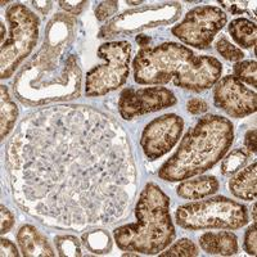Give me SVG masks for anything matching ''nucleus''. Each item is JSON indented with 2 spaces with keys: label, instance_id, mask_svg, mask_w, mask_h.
<instances>
[{
  "label": "nucleus",
  "instance_id": "423d86ee",
  "mask_svg": "<svg viewBox=\"0 0 257 257\" xmlns=\"http://www.w3.org/2000/svg\"><path fill=\"white\" fill-rule=\"evenodd\" d=\"M175 217L181 228L188 230H235L248 222V211L239 202L219 196L180 206L176 210Z\"/></svg>",
  "mask_w": 257,
  "mask_h": 257
},
{
  "label": "nucleus",
  "instance_id": "4be33fe9",
  "mask_svg": "<svg viewBox=\"0 0 257 257\" xmlns=\"http://www.w3.org/2000/svg\"><path fill=\"white\" fill-rule=\"evenodd\" d=\"M57 251L59 256H73L80 257L82 256L81 243L73 235H58L54 239Z\"/></svg>",
  "mask_w": 257,
  "mask_h": 257
},
{
  "label": "nucleus",
  "instance_id": "72a5a7b5",
  "mask_svg": "<svg viewBox=\"0 0 257 257\" xmlns=\"http://www.w3.org/2000/svg\"><path fill=\"white\" fill-rule=\"evenodd\" d=\"M148 41H151V39L149 38H146V36L143 35L137 36V43L138 44H141L142 47H146V43H148Z\"/></svg>",
  "mask_w": 257,
  "mask_h": 257
},
{
  "label": "nucleus",
  "instance_id": "6e6552de",
  "mask_svg": "<svg viewBox=\"0 0 257 257\" xmlns=\"http://www.w3.org/2000/svg\"><path fill=\"white\" fill-rule=\"evenodd\" d=\"M99 58L105 63L96 66L86 75L85 93L88 96H102L121 88L130 72L132 44L128 41H111L100 45Z\"/></svg>",
  "mask_w": 257,
  "mask_h": 257
},
{
  "label": "nucleus",
  "instance_id": "0eeeda50",
  "mask_svg": "<svg viewBox=\"0 0 257 257\" xmlns=\"http://www.w3.org/2000/svg\"><path fill=\"white\" fill-rule=\"evenodd\" d=\"M9 38L2 44L0 52V76L9 79L32 49L39 39V18L26 6L12 4L7 9Z\"/></svg>",
  "mask_w": 257,
  "mask_h": 257
},
{
  "label": "nucleus",
  "instance_id": "bb28decb",
  "mask_svg": "<svg viewBox=\"0 0 257 257\" xmlns=\"http://www.w3.org/2000/svg\"><path fill=\"white\" fill-rule=\"evenodd\" d=\"M0 216H2V221H0V233L6 234L12 229L13 224H15V215L9 208L2 205L0 207Z\"/></svg>",
  "mask_w": 257,
  "mask_h": 257
},
{
  "label": "nucleus",
  "instance_id": "5701e85b",
  "mask_svg": "<svg viewBox=\"0 0 257 257\" xmlns=\"http://www.w3.org/2000/svg\"><path fill=\"white\" fill-rule=\"evenodd\" d=\"M161 257H193L198 256V248L197 245L188 238L179 239L174 243L167 251L162 252Z\"/></svg>",
  "mask_w": 257,
  "mask_h": 257
},
{
  "label": "nucleus",
  "instance_id": "20e7f679",
  "mask_svg": "<svg viewBox=\"0 0 257 257\" xmlns=\"http://www.w3.org/2000/svg\"><path fill=\"white\" fill-rule=\"evenodd\" d=\"M233 139L234 127L228 118L217 114L202 117L185 134L178 151L161 166L158 176L176 183L201 175L226 155Z\"/></svg>",
  "mask_w": 257,
  "mask_h": 257
},
{
  "label": "nucleus",
  "instance_id": "dca6fc26",
  "mask_svg": "<svg viewBox=\"0 0 257 257\" xmlns=\"http://www.w3.org/2000/svg\"><path fill=\"white\" fill-rule=\"evenodd\" d=\"M220 184L215 176H201L193 180H184L176 188L178 196L184 199L197 201L216 193Z\"/></svg>",
  "mask_w": 257,
  "mask_h": 257
},
{
  "label": "nucleus",
  "instance_id": "473e14b6",
  "mask_svg": "<svg viewBox=\"0 0 257 257\" xmlns=\"http://www.w3.org/2000/svg\"><path fill=\"white\" fill-rule=\"evenodd\" d=\"M32 4H34V7H35L36 9H39L43 15H47L48 11H49L50 7H52V2H32Z\"/></svg>",
  "mask_w": 257,
  "mask_h": 257
},
{
  "label": "nucleus",
  "instance_id": "a878e982",
  "mask_svg": "<svg viewBox=\"0 0 257 257\" xmlns=\"http://www.w3.org/2000/svg\"><path fill=\"white\" fill-rule=\"evenodd\" d=\"M118 9V3L117 2H102L95 9V16L98 21H104L112 15L116 13Z\"/></svg>",
  "mask_w": 257,
  "mask_h": 257
},
{
  "label": "nucleus",
  "instance_id": "39448f33",
  "mask_svg": "<svg viewBox=\"0 0 257 257\" xmlns=\"http://www.w3.org/2000/svg\"><path fill=\"white\" fill-rule=\"evenodd\" d=\"M137 222L113 231L118 248L143 254H157L174 242L175 226L170 215V198L155 183L142 190L135 207Z\"/></svg>",
  "mask_w": 257,
  "mask_h": 257
},
{
  "label": "nucleus",
  "instance_id": "9d476101",
  "mask_svg": "<svg viewBox=\"0 0 257 257\" xmlns=\"http://www.w3.org/2000/svg\"><path fill=\"white\" fill-rule=\"evenodd\" d=\"M184 121L175 113H167L152 120L144 127L141 146L148 160L155 161L169 153L179 142Z\"/></svg>",
  "mask_w": 257,
  "mask_h": 257
},
{
  "label": "nucleus",
  "instance_id": "f257e3e1",
  "mask_svg": "<svg viewBox=\"0 0 257 257\" xmlns=\"http://www.w3.org/2000/svg\"><path fill=\"white\" fill-rule=\"evenodd\" d=\"M7 169L16 203L52 228L112 225L127 215L137 196L125 128L86 105L27 114L7 147Z\"/></svg>",
  "mask_w": 257,
  "mask_h": 257
},
{
  "label": "nucleus",
  "instance_id": "f3484780",
  "mask_svg": "<svg viewBox=\"0 0 257 257\" xmlns=\"http://www.w3.org/2000/svg\"><path fill=\"white\" fill-rule=\"evenodd\" d=\"M231 38L242 48H253L256 45L257 27L252 21L247 18H237L229 25Z\"/></svg>",
  "mask_w": 257,
  "mask_h": 257
},
{
  "label": "nucleus",
  "instance_id": "1a4fd4ad",
  "mask_svg": "<svg viewBox=\"0 0 257 257\" xmlns=\"http://www.w3.org/2000/svg\"><path fill=\"white\" fill-rule=\"evenodd\" d=\"M226 20L228 16L221 8L197 7L189 11L184 20L171 29V32L187 45L197 49H207L217 32L226 25Z\"/></svg>",
  "mask_w": 257,
  "mask_h": 257
},
{
  "label": "nucleus",
  "instance_id": "b1692460",
  "mask_svg": "<svg viewBox=\"0 0 257 257\" xmlns=\"http://www.w3.org/2000/svg\"><path fill=\"white\" fill-rule=\"evenodd\" d=\"M215 47H216L217 52H219L225 59H228V61L239 62L242 61L243 57H244V54H243V52L239 49V48L234 47L230 41L226 40L225 38L220 39Z\"/></svg>",
  "mask_w": 257,
  "mask_h": 257
},
{
  "label": "nucleus",
  "instance_id": "4468645a",
  "mask_svg": "<svg viewBox=\"0 0 257 257\" xmlns=\"http://www.w3.org/2000/svg\"><path fill=\"white\" fill-rule=\"evenodd\" d=\"M199 245L206 253L219 256H233L239 249L237 235L231 231H208L202 234L199 237Z\"/></svg>",
  "mask_w": 257,
  "mask_h": 257
},
{
  "label": "nucleus",
  "instance_id": "f8f14e48",
  "mask_svg": "<svg viewBox=\"0 0 257 257\" xmlns=\"http://www.w3.org/2000/svg\"><path fill=\"white\" fill-rule=\"evenodd\" d=\"M213 103L229 116L242 118L256 112L257 96L237 77L228 75L217 81L213 90Z\"/></svg>",
  "mask_w": 257,
  "mask_h": 257
},
{
  "label": "nucleus",
  "instance_id": "c9c22d12",
  "mask_svg": "<svg viewBox=\"0 0 257 257\" xmlns=\"http://www.w3.org/2000/svg\"><path fill=\"white\" fill-rule=\"evenodd\" d=\"M252 215H253V221H256V205H253V210H252Z\"/></svg>",
  "mask_w": 257,
  "mask_h": 257
},
{
  "label": "nucleus",
  "instance_id": "2f4dec72",
  "mask_svg": "<svg viewBox=\"0 0 257 257\" xmlns=\"http://www.w3.org/2000/svg\"><path fill=\"white\" fill-rule=\"evenodd\" d=\"M256 135L257 132L254 128H252V130H249L244 137V146L249 155H252V153L254 155V153H256Z\"/></svg>",
  "mask_w": 257,
  "mask_h": 257
},
{
  "label": "nucleus",
  "instance_id": "9b49d317",
  "mask_svg": "<svg viewBox=\"0 0 257 257\" xmlns=\"http://www.w3.org/2000/svg\"><path fill=\"white\" fill-rule=\"evenodd\" d=\"M175 104V94L167 88H128L121 93L118 99V112L123 120L130 121L138 116L161 111Z\"/></svg>",
  "mask_w": 257,
  "mask_h": 257
},
{
  "label": "nucleus",
  "instance_id": "c756f323",
  "mask_svg": "<svg viewBox=\"0 0 257 257\" xmlns=\"http://www.w3.org/2000/svg\"><path fill=\"white\" fill-rule=\"evenodd\" d=\"M0 247H2V256L3 257H17L18 254H20L15 243L11 242L9 239H6V238H2V239H0Z\"/></svg>",
  "mask_w": 257,
  "mask_h": 257
},
{
  "label": "nucleus",
  "instance_id": "2eb2a0df",
  "mask_svg": "<svg viewBox=\"0 0 257 257\" xmlns=\"http://www.w3.org/2000/svg\"><path fill=\"white\" fill-rule=\"evenodd\" d=\"M231 194L243 201H253L257 196V165L253 162L229 181Z\"/></svg>",
  "mask_w": 257,
  "mask_h": 257
},
{
  "label": "nucleus",
  "instance_id": "6ab92c4d",
  "mask_svg": "<svg viewBox=\"0 0 257 257\" xmlns=\"http://www.w3.org/2000/svg\"><path fill=\"white\" fill-rule=\"evenodd\" d=\"M82 244L90 252L96 254H103L111 251L112 240L109 234L105 230H91L82 234Z\"/></svg>",
  "mask_w": 257,
  "mask_h": 257
},
{
  "label": "nucleus",
  "instance_id": "7ed1b4c3",
  "mask_svg": "<svg viewBox=\"0 0 257 257\" xmlns=\"http://www.w3.org/2000/svg\"><path fill=\"white\" fill-rule=\"evenodd\" d=\"M135 82L164 85L171 80L176 86L192 91L210 89L219 81L222 64L210 56H196L178 43L144 47L133 62Z\"/></svg>",
  "mask_w": 257,
  "mask_h": 257
},
{
  "label": "nucleus",
  "instance_id": "f03ea898",
  "mask_svg": "<svg viewBox=\"0 0 257 257\" xmlns=\"http://www.w3.org/2000/svg\"><path fill=\"white\" fill-rule=\"evenodd\" d=\"M73 21L56 15L45 30L44 45L15 81V93L24 104L41 105L80 96L81 71L75 56L63 58L72 41Z\"/></svg>",
  "mask_w": 257,
  "mask_h": 257
},
{
  "label": "nucleus",
  "instance_id": "aec40b11",
  "mask_svg": "<svg viewBox=\"0 0 257 257\" xmlns=\"http://www.w3.org/2000/svg\"><path fill=\"white\" fill-rule=\"evenodd\" d=\"M249 158V153L244 149H234L233 152L229 153L221 165V174L222 175H231L239 171Z\"/></svg>",
  "mask_w": 257,
  "mask_h": 257
},
{
  "label": "nucleus",
  "instance_id": "7c9ffc66",
  "mask_svg": "<svg viewBox=\"0 0 257 257\" xmlns=\"http://www.w3.org/2000/svg\"><path fill=\"white\" fill-rule=\"evenodd\" d=\"M219 3L231 13L244 12L247 6H248V2H219Z\"/></svg>",
  "mask_w": 257,
  "mask_h": 257
},
{
  "label": "nucleus",
  "instance_id": "a211bd4d",
  "mask_svg": "<svg viewBox=\"0 0 257 257\" xmlns=\"http://www.w3.org/2000/svg\"><path fill=\"white\" fill-rule=\"evenodd\" d=\"M0 91H2V98H0V127H2V141L8 137V134L15 127L16 120L18 117V107L16 103L11 99V95L8 93L7 86L2 85L0 86Z\"/></svg>",
  "mask_w": 257,
  "mask_h": 257
},
{
  "label": "nucleus",
  "instance_id": "cd10ccee",
  "mask_svg": "<svg viewBox=\"0 0 257 257\" xmlns=\"http://www.w3.org/2000/svg\"><path fill=\"white\" fill-rule=\"evenodd\" d=\"M207 109H208L207 102L201 99V98H193V99L188 100L187 103V111L192 114L205 113Z\"/></svg>",
  "mask_w": 257,
  "mask_h": 257
},
{
  "label": "nucleus",
  "instance_id": "ddd939ff",
  "mask_svg": "<svg viewBox=\"0 0 257 257\" xmlns=\"http://www.w3.org/2000/svg\"><path fill=\"white\" fill-rule=\"evenodd\" d=\"M17 242L25 257L56 256L47 237L32 225L27 224L21 226L17 233Z\"/></svg>",
  "mask_w": 257,
  "mask_h": 257
},
{
  "label": "nucleus",
  "instance_id": "393cba45",
  "mask_svg": "<svg viewBox=\"0 0 257 257\" xmlns=\"http://www.w3.org/2000/svg\"><path fill=\"white\" fill-rule=\"evenodd\" d=\"M244 251L247 252L248 254L251 256H256L257 253V226H256V222L249 226L247 229L244 234Z\"/></svg>",
  "mask_w": 257,
  "mask_h": 257
},
{
  "label": "nucleus",
  "instance_id": "c85d7f7f",
  "mask_svg": "<svg viewBox=\"0 0 257 257\" xmlns=\"http://www.w3.org/2000/svg\"><path fill=\"white\" fill-rule=\"evenodd\" d=\"M86 4H88V2H59L61 8L72 16L80 15Z\"/></svg>",
  "mask_w": 257,
  "mask_h": 257
},
{
  "label": "nucleus",
  "instance_id": "e433bc0d",
  "mask_svg": "<svg viewBox=\"0 0 257 257\" xmlns=\"http://www.w3.org/2000/svg\"><path fill=\"white\" fill-rule=\"evenodd\" d=\"M123 256H138V253H130L128 252V253H123Z\"/></svg>",
  "mask_w": 257,
  "mask_h": 257
},
{
  "label": "nucleus",
  "instance_id": "f704fd0d",
  "mask_svg": "<svg viewBox=\"0 0 257 257\" xmlns=\"http://www.w3.org/2000/svg\"><path fill=\"white\" fill-rule=\"evenodd\" d=\"M0 30H2V36H0V39H2V44H3L4 41L7 40V39H6V36H4V34H6V29H4V25H3V22H2V24H0Z\"/></svg>",
  "mask_w": 257,
  "mask_h": 257
},
{
  "label": "nucleus",
  "instance_id": "412c9836",
  "mask_svg": "<svg viewBox=\"0 0 257 257\" xmlns=\"http://www.w3.org/2000/svg\"><path fill=\"white\" fill-rule=\"evenodd\" d=\"M234 76L240 82H247L256 88L257 86V64L256 61H239L234 64Z\"/></svg>",
  "mask_w": 257,
  "mask_h": 257
}]
</instances>
